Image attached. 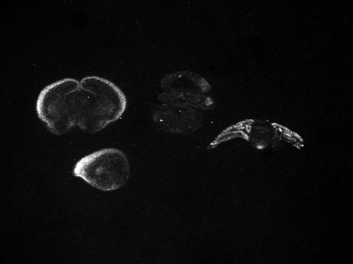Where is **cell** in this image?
I'll return each mask as SVG.
<instances>
[{"label": "cell", "instance_id": "obj_1", "mask_svg": "<svg viewBox=\"0 0 353 264\" xmlns=\"http://www.w3.org/2000/svg\"><path fill=\"white\" fill-rule=\"evenodd\" d=\"M128 106L127 98L119 86L97 76L80 81L75 102L77 127L95 134L119 121Z\"/></svg>", "mask_w": 353, "mask_h": 264}, {"label": "cell", "instance_id": "obj_2", "mask_svg": "<svg viewBox=\"0 0 353 264\" xmlns=\"http://www.w3.org/2000/svg\"><path fill=\"white\" fill-rule=\"evenodd\" d=\"M79 88V81L65 78L48 85L39 94L37 115L51 134L62 136L77 127L74 104Z\"/></svg>", "mask_w": 353, "mask_h": 264}, {"label": "cell", "instance_id": "obj_3", "mask_svg": "<svg viewBox=\"0 0 353 264\" xmlns=\"http://www.w3.org/2000/svg\"><path fill=\"white\" fill-rule=\"evenodd\" d=\"M72 174L103 192L122 188L130 174L128 159L117 149H103L87 155L74 165Z\"/></svg>", "mask_w": 353, "mask_h": 264}, {"label": "cell", "instance_id": "obj_4", "mask_svg": "<svg viewBox=\"0 0 353 264\" xmlns=\"http://www.w3.org/2000/svg\"><path fill=\"white\" fill-rule=\"evenodd\" d=\"M154 121L161 130L173 133L192 132L201 121L199 112L176 103L161 105L154 112Z\"/></svg>", "mask_w": 353, "mask_h": 264}]
</instances>
